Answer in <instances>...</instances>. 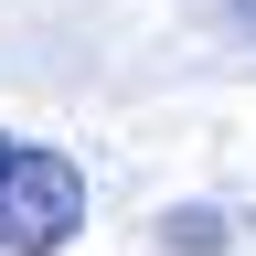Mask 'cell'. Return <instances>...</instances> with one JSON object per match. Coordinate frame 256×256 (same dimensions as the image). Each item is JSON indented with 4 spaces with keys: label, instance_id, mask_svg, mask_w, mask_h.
<instances>
[{
    "label": "cell",
    "instance_id": "1",
    "mask_svg": "<svg viewBox=\"0 0 256 256\" xmlns=\"http://www.w3.org/2000/svg\"><path fill=\"white\" fill-rule=\"evenodd\" d=\"M86 224V182L64 150H11L0 160V246L11 256H54Z\"/></svg>",
    "mask_w": 256,
    "mask_h": 256
},
{
    "label": "cell",
    "instance_id": "3",
    "mask_svg": "<svg viewBox=\"0 0 256 256\" xmlns=\"http://www.w3.org/2000/svg\"><path fill=\"white\" fill-rule=\"evenodd\" d=\"M235 22H246V32H256V0H235Z\"/></svg>",
    "mask_w": 256,
    "mask_h": 256
},
{
    "label": "cell",
    "instance_id": "2",
    "mask_svg": "<svg viewBox=\"0 0 256 256\" xmlns=\"http://www.w3.org/2000/svg\"><path fill=\"white\" fill-rule=\"evenodd\" d=\"M171 246H192V256H203V246H224V224H214V214H171Z\"/></svg>",
    "mask_w": 256,
    "mask_h": 256
},
{
    "label": "cell",
    "instance_id": "4",
    "mask_svg": "<svg viewBox=\"0 0 256 256\" xmlns=\"http://www.w3.org/2000/svg\"><path fill=\"white\" fill-rule=\"evenodd\" d=\"M0 160H11V139H0Z\"/></svg>",
    "mask_w": 256,
    "mask_h": 256
}]
</instances>
